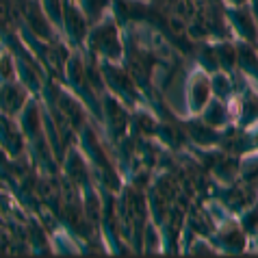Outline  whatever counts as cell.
I'll return each instance as SVG.
<instances>
[{
	"mask_svg": "<svg viewBox=\"0 0 258 258\" xmlns=\"http://www.w3.org/2000/svg\"><path fill=\"white\" fill-rule=\"evenodd\" d=\"M89 46L94 52L106 56V59H119L121 44H119L117 26L113 24V20H104L89 33Z\"/></svg>",
	"mask_w": 258,
	"mask_h": 258,
	"instance_id": "1",
	"label": "cell"
},
{
	"mask_svg": "<svg viewBox=\"0 0 258 258\" xmlns=\"http://www.w3.org/2000/svg\"><path fill=\"white\" fill-rule=\"evenodd\" d=\"M63 22H66V28L70 33V37L74 41H83L89 35L87 31V20H85L83 11L78 9L74 3H66V9H63Z\"/></svg>",
	"mask_w": 258,
	"mask_h": 258,
	"instance_id": "2",
	"label": "cell"
},
{
	"mask_svg": "<svg viewBox=\"0 0 258 258\" xmlns=\"http://www.w3.org/2000/svg\"><path fill=\"white\" fill-rule=\"evenodd\" d=\"M228 16H230L234 28L247 41H258V26H256V20H254V13L252 11L245 9L243 5H239L236 9H232L230 13H228Z\"/></svg>",
	"mask_w": 258,
	"mask_h": 258,
	"instance_id": "3",
	"label": "cell"
},
{
	"mask_svg": "<svg viewBox=\"0 0 258 258\" xmlns=\"http://www.w3.org/2000/svg\"><path fill=\"white\" fill-rule=\"evenodd\" d=\"M0 104H3L5 111L9 113H16L20 106L24 104V89L20 85H13V83H7L3 89H0Z\"/></svg>",
	"mask_w": 258,
	"mask_h": 258,
	"instance_id": "4",
	"label": "cell"
},
{
	"mask_svg": "<svg viewBox=\"0 0 258 258\" xmlns=\"http://www.w3.org/2000/svg\"><path fill=\"white\" fill-rule=\"evenodd\" d=\"M211 94V87H209V81L204 76H196V81L191 85V106L193 111H200L202 106L206 104Z\"/></svg>",
	"mask_w": 258,
	"mask_h": 258,
	"instance_id": "5",
	"label": "cell"
},
{
	"mask_svg": "<svg viewBox=\"0 0 258 258\" xmlns=\"http://www.w3.org/2000/svg\"><path fill=\"white\" fill-rule=\"evenodd\" d=\"M78 3H81V7L87 11V16L91 20H98L100 16H102V11L106 9L109 0H78Z\"/></svg>",
	"mask_w": 258,
	"mask_h": 258,
	"instance_id": "6",
	"label": "cell"
},
{
	"mask_svg": "<svg viewBox=\"0 0 258 258\" xmlns=\"http://www.w3.org/2000/svg\"><path fill=\"white\" fill-rule=\"evenodd\" d=\"M252 3V13H254V20H256V26H258V0H249Z\"/></svg>",
	"mask_w": 258,
	"mask_h": 258,
	"instance_id": "7",
	"label": "cell"
},
{
	"mask_svg": "<svg viewBox=\"0 0 258 258\" xmlns=\"http://www.w3.org/2000/svg\"><path fill=\"white\" fill-rule=\"evenodd\" d=\"M230 3H232L234 7H239V5H245V3H249V0H230Z\"/></svg>",
	"mask_w": 258,
	"mask_h": 258,
	"instance_id": "8",
	"label": "cell"
}]
</instances>
